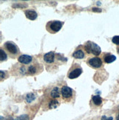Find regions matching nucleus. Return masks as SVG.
<instances>
[{
  "label": "nucleus",
  "instance_id": "5701e85b",
  "mask_svg": "<svg viewBox=\"0 0 119 120\" xmlns=\"http://www.w3.org/2000/svg\"><path fill=\"white\" fill-rule=\"evenodd\" d=\"M0 119H1V120H5L3 116H1V117H0Z\"/></svg>",
  "mask_w": 119,
  "mask_h": 120
},
{
  "label": "nucleus",
  "instance_id": "a211bd4d",
  "mask_svg": "<svg viewBox=\"0 0 119 120\" xmlns=\"http://www.w3.org/2000/svg\"><path fill=\"white\" fill-rule=\"evenodd\" d=\"M112 43H113V44L118 45V44H119V35H115V36H114V37H113L112 39Z\"/></svg>",
  "mask_w": 119,
  "mask_h": 120
},
{
  "label": "nucleus",
  "instance_id": "ddd939ff",
  "mask_svg": "<svg viewBox=\"0 0 119 120\" xmlns=\"http://www.w3.org/2000/svg\"><path fill=\"white\" fill-rule=\"evenodd\" d=\"M51 96L53 98H58L60 97V92L58 87H54L52 91H51Z\"/></svg>",
  "mask_w": 119,
  "mask_h": 120
},
{
  "label": "nucleus",
  "instance_id": "f03ea898",
  "mask_svg": "<svg viewBox=\"0 0 119 120\" xmlns=\"http://www.w3.org/2000/svg\"><path fill=\"white\" fill-rule=\"evenodd\" d=\"M5 47L8 50L9 52H10L13 55H15L18 52V48L16 45H15L12 41H7L5 43Z\"/></svg>",
  "mask_w": 119,
  "mask_h": 120
},
{
  "label": "nucleus",
  "instance_id": "f8f14e48",
  "mask_svg": "<svg viewBox=\"0 0 119 120\" xmlns=\"http://www.w3.org/2000/svg\"><path fill=\"white\" fill-rule=\"evenodd\" d=\"M92 100H93V102L96 105H100L101 102H102V100L100 96L99 95H96V96H93L92 97Z\"/></svg>",
  "mask_w": 119,
  "mask_h": 120
},
{
  "label": "nucleus",
  "instance_id": "4be33fe9",
  "mask_svg": "<svg viewBox=\"0 0 119 120\" xmlns=\"http://www.w3.org/2000/svg\"><path fill=\"white\" fill-rule=\"evenodd\" d=\"M0 73H1V80H3V78L4 77V72L3 71H1Z\"/></svg>",
  "mask_w": 119,
  "mask_h": 120
},
{
  "label": "nucleus",
  "instance_id": "7ed1b4c3",
  "mask_svg": "<svg viewBox=\"0 0 119 120\" xmlns=\"http://www.w3.org/2000/svg\"><path fill=\"white\" fill-rule=\"evenodd\" d=\"M62 26H63V23L60 22V21H54V22H51L50 23L49 27L52 32L57 33L60 30V29L62 28Z\"/></svg>",
  "mask_w": 119,
  "mask_h": 120
},
{
  "label": "nucleus",
  "instance_id": "423d86ee",
  "mask_svg": "<svg viewBox=\"0 0 119 120\" xmlns=\"http://www.w3.org/2000/svg\"><path fill=\"white\" fill-rule=\"evenodd\" d=\"M18 60V62H20L21 64H28L31 61H32V58L30 55H22L19 57Z\"/></svg>",
  "mask_w": 119,
  "mask_h": 120
},
{
  "label": "nucleus",
  "instance_id": "f3484780",
  "mask_svg": "<svg viewBox=\"0 0 119 120\" xmlns=\"http://www.w3.org/2000/svg\"><path fill=\"white\" fill-rule=\"evenodd\" d=\"M58 105V102L57 101V100H51L50 102H49V108L51 109H52V108H55Z\"/></svg>",
  "mask_w": 119,
  "mask_h": 120
},
{
  "label": "nucleus",
  "instance_id": "6e6552de",
  "mask_svg": "<svg viewBox=\"0 0 119 120\" xmlns=\"http://www.w3.org/2000/svg\"><path fill=\"white\" fill-rule=\"evenodd\" d=\"M25 15H26V17L29 20H35L38 17L37 13L34 11V10H26Z\"/></svg>",
  "mask_w": 119,
  "mask_h": 120
},
{
  "label": "nucleus",
  "instance_id": "1a4fd4ad",
  "mask_svg": "<svg viewBox=\"0 0 119 120\" xmlns=\"http://www.w3.org/2000/svg\"><path fill=\"white\" fill-rule=\"evenodd\" d=\"M81 74H82V69L78 68V69H76L69 73V78H70V79H74V78H76L79 76H80Z\"/></svg>",
  "mask_w": 119,
  "mask_h": 120
},
{
  "label": "nucleus",
  "instance_id": "0eeeda50",
  "mask_svg": "<svg viewBox=\"0 0 119 120\" xmlns=\"http://www.w3.org/2000/svg\"><path fill=\"white\" fill-rule=\"evenodd\" d=\"M43 60L45 62L48 63V64H51L54 60V52H49L46 53L43 56Z\"/></svg>",
  "mask_w": 119,
  "mask_h": 120
},
{
  "label": "nucleus",
  "instance_id": "aec40b11",
  "mask_svg": "<svg viewBox=\"0 0 119 120\" xmlns=\"http://www.w3.org/2000/svg\"><path fill=\"white\" fill-rule=\"evenodd\" d=\"M92 10H93L94 12H99V13L101 12V9L98 8H92Z\"/></svg>",
  "mask_w": 119,
  "mask_h": 120
},
{
  "label": "nucleus",
  "instance_id": "39448f33",
  "mask_svg": "<svg viewBox=\"0 0 119 120\" xmlns=\"http://www.w3.org/2000/svg\"><path fill=\"white\" fill-rule=\"evenodd\" d=\"M88 64L94 68H99L102 65V62L99 58H92L89 60Z\"/></svg>",
  "mask_w": 119,
  "mask_h": 120
},
{
  "label": "nucleus",
  "instance_id": "b1692460",
  "mask_svg": "<svg viewBox=\"0 0 119 120\" xmlns=\"http://www.w3.org/2000/svg\"><path fill=\"white\" fill-rule=\"evenodd\" d=\"M116 120H119V114H118V116H117V118H116Z\"/></svg>",
  "mask_w": 119,
  "mask_h": 120
},
{
  "label": "nucleus",
  "instance_id": "9d476101",
  "mask_svg": "<svg viewBox=\"0 0 119 120\" xmlns=\"http://www.w3.org/2000/svg\"><path fill=\"white\" fill-rule=\"evenodd\" d=\"M73 57L77 59H82L85 57V54L81 49H78L73 53Z\"/></svg>",
  "mask_w": 119,
  "mask_h": 120
},
{
  "label": "nucleus",
  "instance_id": "6ab92c4d",
  "mask_svg": "<svg viewBox=\"0 0 119 120\" xmlns=\"http://www.w3.org/2000/svg\"><path fill=\"white\" fill-rule=\"evenodd\" d=\"M28 71L30 73V74H34V73H35V71H36L35 67L33 66H30L29 67V69H28Z\"/></svg>",
  "mask_w": 119,
  "mask_h": 120
},
{
  "label": "nucleus",
  "instance_id": "f257e3e1",
  "mask_svg": "<svg viewBox=\"0 0 119 120\" xmlns=\"http://www.w3.org/2000/svg\"><path fill=\"white\" fill-rule=\"evenodd\" d=\"M85 47L87 53H92L96 56L99 55L101 51L100 46H98L96 43L92 42V41H87Z\"/></svg>",
  "mask_w": 119,
  "mask_h": 120
},
{
  "label": "nucleus",
  "instance_id": "4468645a",
  "mask_svg": "<svg viewBox=\"0 0 119 120\" xmlns=\"http://www.w3.org/2000/svg\"><path fill=\"white\" fill-rule=\"evenodd\" d=\"M35 99V94H33L32 93H29L27 96H26V101H27L28 103L32 102Z\"/></svg>",
  "mask_w": 119,
  "mask_h": 120
},
{
  "label": "nucleus",
  "instance_id": "20e7f679",
  "mask_svg": "<svg viewBox=\"0 0 119 120\" xmlns=\"http://www.w3.org/2000/svg\"><path fill=\"white\" fill-rule=\"evenodd\" d=\"M61 94H62V96L64 98H69L72 96V94H73V90L69 86H63L62 88L61 89Z\"/></svg>",
  "mask_w": 119,
  "mask_h": 120
},
{
  "label": "nucleus",
  "instance_id": "412c9836",
  "mask_svg": "<svg viewBox=\"0 0 119 120\" xmlns=\"http://www.w3.org/2000/svg\"><path fill=\"white\" fill-rule=\"evenodd\" d=\"M101 120H112V117H107L106 116H103L101 117Z\"/></svg>",
  "mask_w": 119,
  "mask_h": 120
},
{
  "label": "nucleus",
  "instance_id": "2eb2a0df",
  "mask_svg": "<svg viewBox=\"0 0 119 120\" xmlns=\"http://www.w3.org/2000/svg\"><path fill=\"white\" fill-rule=\"evenodd\" d=\"M10 120H29V116L27 114H24V115H21L14 119L10 117Z\"/></svg>",
  "mask_w": 119,
  "mask_h": 120
},
{
  "label": "nucleus",
  "instance_id": "393cba45",
  "mask_svg": "<svg viewBox=\"0 0 119 120\" xmlns=\"http://www.w3.org/2000/svg\"><path fill=\"white\" fill-rule=\"evenodd\" d=\"M118 54H119V49H118Z\"/></svg>",
  "mask_w": 119,
  "mask_h": 120
},
{
  "label": "nucleus",
  "instance_id": "9b49d317",
  "mask_svg": "<svg viewBox=\"0 0 119 120\" xmlns=\"http://www.w3.org/2000/svg\"><path fill=\"white\" fill-rule=\"evenodd\" d=\"M115 60H116V57L113 55H107L105 58V61L107 64H111V63L115 61Z\"/></svg>",
  "mask_w": 119,
  "mask_h": 120
},
{
  "label": "nucleus",
  "instance_id": "dca6fc26",
  "mask_svg": "<svg viewBox=\"0 0 119 120\" xmlns=\"http://www.w3.org/2000/svg\"><path fill=\"white\" fill-rule=\"evenodd\" d=\"M7 59V54L5 53V52L3 49H0V60L4 61Z\"/></svg>",
  "mask_w": 119,
  "mask_h": 120
}]
</instances>
